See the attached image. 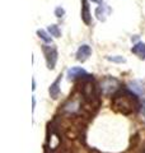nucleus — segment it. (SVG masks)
Returning <instances> with one entry per match:
<instances>
[{"instance_id": "nucleus-1", "label": "nucleus", "mask_w": 145, "mask_h": 153, "mask_svg": "<svg viewBox=\"0 0 145 153\" xmlns=\"http://www.w3.org/2000/svg\"><path fill=\"white\" fill-rule=\"evenodd\" d=\"M112 107L116 111L124 115H130L140 108L138 101V94H135L131 91H118L113 94L112 98Z\"/></svg>"}, {"instance_id": "nucleus-2", "label": "nucleus", "mask_w": 145, "mask_h": 153, "mask_svg": "<svg viewBox=\"0 0 145 153\" xmlns=\"http://www.w3.org/2000/svg\"><path fill=\"white\" fill-rule=\"evenodd\" d=\"M121 84L118 82V79L113 78V76H106L104 79H102V82L99 84L101 92L106 96H111V94H116L120 91Z\"/></svg>"}, {"instance_id": "nucleus-3", "label": "nucleus", "mask_w": 145, "mask_h": 153, "mask_svg": "<svg viewBox=\"0 0 145 153\" xmlns=\"http://www.w3.org/2000/svg\"><path fill=\"white\" fill-rule=\"evenodd\" d=\"M42 51H43V55H45V59H46L47 68L48 69H54L55 65H56V61H57V49L55 46L43 45L42 46Z\"/></svg>"}, {"instance_id": "nucleus-4", "label": "nucleus", "mask_w": 145, "mask_h": 153, "mask_svg": "<svg viewBox=\"0 0 145 153\" xmlns=\"http://www.w3.org/2000/svg\"><path fill=\"white\" fill-rule=\"evenodd\" d=\"M92 55V49L89 45H81L78 51H76V60L80 63H84L85 60H88V57Z\"/></svg>"}, {"instance_id": "nucleus-5", "label": "nucleus", "mask_w": 145, "mask_h": 153, "mask_svg": "<svg viewBox=\"0 0 145 153\" xmlns=\"http://www.w3.org/2000/svg\"><path fill=\"white\" fill-rule=\"evenodd\" d=\"M87 75V71L80 68V66H72L71 69L67 70V78L70 80H75L78 78H83V76Z\"/></svg>"}, {"instance_id": "nucleus-6", "label": "nucleus", "mask_w": 145, "mask_h": 153, "mask_svg": "<svg viewBox=\"0 0 145 153\" xmlns=\"http://www.w3.org/2000/svg\"><path fill=\"white\" fill-rule=\"evenodd\" d=\"M61 78H62V75L60 74V75L56 78L55 82L50 85V88H48V93H50L51 98H54V100H57V98H59V96H60V83H61Z\"/></svg>"}, {"instance_id": "nucleus-7", "label": "nucleus", "mask_w": 145, "mask_h": 153, "mask_svg": "<svg viewBox=\"0 0 145 153\" xmlns=\"http://www.w3.org/2000/svg\"><path fill=\"white\" fill-rule=\"evenodd\" d=\"M129 89L135 94H144L145 93V82L143 80H134L129 83Z\"/></svg>"}, {"instance_id": "nucleus-8", "label": "nucleus", "mask_w": 145, "mask_h": 153, "mask_svg": "<svg viewBox=\"0 0 145 153\" xmlns=\"http://www.w3.org/2000/svg\"><path fill=\"white\" fill-rule=\"evenodd\" d=\"M81 19L87 26L90 25L92 22V16H90V10H89V4L88 0H81Z\"/></svg>"}, {"instance_id": "nucleus-9", "label": "nucleus", "mask_w": 145, "mask_h": 153, "mask_svg": "<svg viewBox=\"0 0 145 153\" xmlns=\"http://www.w3.org/2000/svg\"><path fill=\"white\" fill-rule=\"evenodd\" d=\"M131 52L136 55L140 60H145V44L144 42H138L135 44L131 49Z\"/></svg>"}, {"instance_id": "nucleus-10", "label": "nucleus", "mask_w": 145, "mask_h": 153, "mask_svg": "<svg viewBox=\"0 0 145 153\" xmlns=\"http://www.w3.org/2000/svg\"><path fill=\"white\" fill-rule=\"evenodd\" d=\"M109 13H111V8L107 5H101L95 9V16L99 21H106V18H107Z\"/></svg>"}, {"instance_id": "nucleus-11", "label": "nucleus", "mask_w": 145, "mask_h": 153, "mask_svg": "<svg viewBox=\"0 0 145 153\" xmlns=\"http://www.w3.org/2000/svg\"><path fill=\"white\" fill-rule=\"evenodd\" d=\"M37 35H38V37H40V38H42L46 44H51V42H52V37L50 36V33H47L45 30H38Z\"/></svg>"}, {"instance_id": "nucleus-12", "label": "nucleus", "mask_w": 145, "mask_h": 153, "mask_svg": "<svg viewBox=\"0 0 145 153\" xmlns=\"http://www.w3.org/2000/svg\"><path fill=\"white\" fill-rule=\"evenodd\" d=\"M48 33H50L51 36H54L56 38H59L61 37V31H60V28L57 25H51V26H48Z\"/></svg>"}, {"instance_id": "nucleus-13", "label": "nucleus", "mask_w": 145, "mask_h": 153, "mask_svg": "<svg viewBox=\"0 0 145 153\" xmlns=\"http://www.w3.org/2000/svg\"><path fill=\"white\" fill-rule=\"evenodd\" d=\"M107 60H109V61H113V63H125V57H122V56H107L106 57Z\"/></svg>"}, {"instance_id": "nucleus-14", "label": "nucleus", "mask_w": 145, "mask_h": 153, "mask_svg": "<svg viewBox=\"0 0 145 153\" xmlns=\"http://www.w3.org/2000/svg\"><path fill=\"white\" fill-rule=\"evenodd\" d=\"M64 14H65V10H64V9H62L61 7H59V8H56V9H55V16H56L57 18L64 17Z\"/></svg>"}, {"instance_id": "nucleus-15", "label": "nucleus", "mask_w": 145, "mask_h": 153, "mask_svg": "<svg viewBox=\"0 0 145 153\" xmlns=\"http://www.w3.org/2000/svg\"><path fill=\"white\" fill-rule=\"evenodd\" d=\"M140 114H141V116L145 119V98L143 100L141 105H140Z\"/></svg>"}, {"instance_id": "nucleus-16", "label": "nucleus", "mask_w": 145, "mask_h": 153, "mask_svg": "<svg viewBox=\"0 0 145 153\" xmlns=\"http://www.w3.org/2000/svg\"><path fill=\"white\" fill-rule=\"evenodd\" d=\"M90 1H93V3H97V4H102V0H90Z\"/></svg>"}, {"instance_id": "nucleus-17", "label": "nucleus", "mask_w": 145, "mask_h": 153, "mask_svg": "<svg viewBox=\"0 0 145 153\" xmlns=\"http://www.w3.org/2000/svg\"><path fill=\"white\" fill-rule=\"evenodd\" d=\"M140 153H145V144L143 146V148H141V152H140Z\"/></svg>"}]
</instances>
